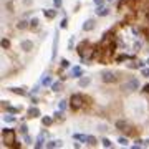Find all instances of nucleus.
Instances as JSON below:
<instances>
[{
  "instance_id": "nucleus-1",
  "label": "nucleus",
  "mask_w": 149,
  "mask_h": 149,
  "mask_svg": "<svg viewBox=\"0 0 149 149\" xmlns=\"http://www.w3.org/2000/svg\"><path fill=\"white\" fill-rule=\"evenodd\" d=\"M78 53V58L83 65H91L96 58V52H98V43H91L90 40H83L76 45V50Z\"/></svg>"
},
{
  "instance_id": "nucleus-2",
  "label": "nucleus",
  "mask_w": 149,
  "mask_h": 149,
  "mask_svg": "<svg viewBox=\"0 0 149 149\" xmlns=\"http://www.w3.org/2000/svg\"><path fill=\"white\" fill-rule=\"evenodd\" d=\"M91 104H93V98L83 95V93H73L70 96V109L74 113L83 111L86 106H91Z\"/></svg>"
},
{
  "instance_id": "nucleus-3",
  "label": "nucleus",
  "mask_w": 149,
  "mask_h": 149,
  "mask_svg": "<svg viewBox=\"0 0 149 149\" xmlns=\"http://www.w3.org/2000/svg\"><path fill=\"white\" fill-rule=\"evenodd\" d=\"M114 126H116L118 131H123V133L126 134V136H134V138H138L139 136V131L141 129H138L136 126H133V123L129 121L128 118H121V119H116V123H114Z\"/></svg>"
},
{
  "instance_id": "nucleus-4",
  "label": "nucleus",
  "mask_w": 149,
  "mask_h": 149,
  "mask_svg": "<svg viewBox=\"0 0 149 149\" xmlns=\"http://www.w3.org/2000/svg\"><path fill=\"white\" fill-rule=\"evenodd\" d=\"M100 78H101L103 83H106V85H114V83H119L121 80H124L126 76L124 73L121 71H116V70H103L101 73H100Z\"/></svg>"
},
{
  "instance_id": "nucleus-5",
  "label": "nucleus",
  "mask_w": 149,
  "mask_h": 149,
  "mask_svg": "<svg viewBox=\"0 0 149 149\" xmlns=\"http://www.w3.org/2000/svg\"><path fill=\"white\" fill-rule=\"evenodd\" d=\"M141 88V83H139V78H136V76H126L124 78V81L121 83V93H124V95H131V93H136V91Z\"/></svg>"
},
{
  "instance_id": "nucleus-6",
  "label": "nucleus",
  "mask_w": 149,
  "mask_h": 149,
  "mask_svg": "<svg viewBox=\"0 0 149 149\" xmlns=\"http://www.w3.org/2000/svg\"><path fill=\"white\" fill-rule=\"evenodd\" d=\"M15 141H17L15 129L8 128V126L2 128V143H3V146H5V148H13Z\"/></svg>"
},
{
  "instance_id": "nucleus-7",
  "label": "nucleus",
  "mask_w": 149,
  "mask_h": 149,
  "mask_svg": "<svg viewBox=\"0 0 149 149\" xmlns=\"http://www.w3.org/2000/svg\"><path fill=\"white\" fill-rule=\"evenodd\" d=\"M58 47H60V30H55L53 47H52V61H55L56 56H58Z\"/></svg>"
},
{
  "instance_id": "nucleus-8",
  "label": "nucleus",
  "mask_w": 149,
  "mask_h": 149,
  "mask_svg": "<svg viewBox=\"0 0 149 149\" xmlns=\"http://www.w3.org/2000/svg\"><path fill=\"white\" fill-rule=\"evenodd\" d=\"M104 2H106V0H104ZM104 2H103V3H98L96 8H95V13L98 17H101V18H104V17H108L109 13H111V8L104 5Z\"/></svg>"
},
{
  "instance_id": "nucleus-9",
  "label": "nucleus",
  "mask_w": 149,
  "mask_h": 149,
  "mask_svg": "<svg viewBox=\"0 0 149 149\" xmlns=\"http://www.w3.org/2000/svg\"><path fill=\"white\" fill-rule=\"evenodd\" d=\"M33 48H35L33 40L25 38V40H22V42H20V50L23 52V53H30V52H33Z\"/></svg>"
},
{
  "instance_id": "nucleus-10",
  "label": "nucleus",
  "mask_w": 149,
  "mask_h": 149,
  "mask_svg": "<svg viewBox=\"0 0 149 149\" xmlns=\"http://www.w3.org/2000/svg\"><path fill=\"white\" fill-rule=\"evenodd\" d=\"M70 78H74V80H80L81 76H83V74H85V70L81 68L80 65H76V66H71V68H70Z\"/></svg>"
},
{
  "instance_id": "nucleus-11",
  "label": "nucleus",
  "mask_w": 149,
  "mask_h": 149,
  "mask_svg": "<svg viewBox=\"0 0 149 149\" xmlns=\"http://www.w3.org/2000/svg\"><path fill=\"white\" fill-rule=\"evenodd\" d=\"M25 113H27V118H30V119H35V118H40V116H42V111H40V108H38L37 104L28 106Z\"/></svg>"
},
{
  "instance_id": "nucleus-12",
  "label": "nucleus",
  "mask_w": 149,
  "mask_h": 149,
  "mask_svg": "<svg viewBox=\"0 0 149 149\" xmlns=\"http://www.w3.org/2000/svg\"><path fill=\"white\" fill-rule=\"evenodd\" d=\"M96 23H98V22H96L95 18H86L85 23L81 25V30L86 32V33H90V32H93V30L96 28Z\"/></svg>"
},
{
  "instance_id": "nucleus-13",
  "label": "nucleus",
  "mask_w": 149,
  "mask_h": 149,
  "mask_svg": "<svg viewBox=\"0 0 149 149\" xmlns=\"http://www.w3.org/2000/svg\"><path fill=\"white\" fill-rule=\"evenodd\" d=\"M65 90V81L63 80H55L53 83H52V86H50V91L52 93H61V91Z\"/></svg>"
},
{
  "instance_id": "nucleus-14",
  "label": "nucleus",
  "mask_w": 149,
  "mask_h": 149,
  "mask_svg": "<svg viewBox=\"0 0 149 149\" xmlns=\"http://www.w3.org/2000/svg\"><path fill=\"white\" fill-rule=\"evenodd\" d=\"M7 91H10V93H13L17 96H23V98L30 95V91H27L25 88H20V86H10V88H7Z\"/></svg>"
},
{
  "instance_id": "nucleus-15",
  "label": "nucleus",
  "mask_w": 149,
  "mask_h": 149,
  "mask_svg": "<svg viewBox=\"0 0 149 149\" xmlns=\"http://www.w3.org/2000/svg\"><path fill=\"white\" fill-rule=\"evenodd\" d=\"M43 15H45V18H47V20H55V18H56V15H58V8H43Z\"/></svg>"
},
{
  "instance_id": "nucleus-16",
  "label": "nucleus",
  "mask_w": 149,
  "mask_h": 149,
  "mask_svg": "<svg viewBox=\"0 0 149 149\" xmlns=\"http://www.w3.org/2000/svg\"><path fill=\"white\" fill-rule=\"evenodd\" d=\"M53 81H55V80H53V76H52L50 73H45V74L42 76V78H40V83H42V88H50Z\"/></svg>"
},
{
  "instance_id": "nucleus-17",
  "label": "nucleus",
  "mask_w": 149,
  "mask_h": 149,
  "mask_svg": "<svg viewBox=\"0 0 149 149\" xmlns=\"http://www.w3.org/2000/svg\"><path fill=\"white\" fill-rule=\"evenodd\" d=\"M45 148L47 149H55V148H63V141L61 139H50V141H47V144H45Z\"/></svg>"
},
{
  "instance_id": "nucleus-18",
  "label": "nucleus",
  "mask_w": 149,
  "mask_h": 149,
  "mask_svg": "<svg viewBox=\"0 0 149 149\" xmlns=\"http://www.w3.org/2000/svg\"><path fill=\"white\" fill-rule=\"evenodd\" d=\"M53 123H55L53 114H52V116H48V114L42 116V126H43V128H52V126H53Z\"/></svg>"
},
{
  "instance_id": "nucleus-19",
  "label": "nucleus",
  "mask_w": 149,
  "mask_h": 149,
  "mask_svg": "<svg viewBox=\"0 0 149 149\" xmlns=\"http://www.w3.org/2000/svg\"><path fill=\"white\" fill-rule=\"evenodd\" d=\"M91 85V76H86V74H83L80 80H78V86H80L81 90H85V88H88V86Z\"/></svg>"
},
{
  "instance_id": "nucleus-20",
  "label": "nucleus",
  "mask_w": 149,
  "mask_h": 149,
  "mask_svg": "<svg viewBox=\"0 0 149 149\" xmlns=\"http://www.w3.org/2000/svg\"><path fill=\"white\" fill-rule=\"evenodd\" d=\"M3 121L7 123V124H17V116L13 114V113H7L5 111V114H3Z\"/></svg>"
},
{
  "instance_id": "nucleus-21",
  "label": "nucleus",
  "mask_w": 149,
  "mask_h": 149,
  "mask_svg": "<svg viewBox=\"0 0 149 149\" xmlns=\"http://www.w3.org/2000/svg\"><path fill=\"white\" fill-rule=\"evenodd\" d=\"M15 28L17 30H28L30 28V20H27V18L20 20L18 23H15Z\"/></svg>"
},
{
  "instance_id": "nucleus-22",
  "label": "nucleus",
  "mask_w": 149,
  "mask_h": 149,
  "mask_svg": "<svg viewBox=\"0 0 149 149\" xmlns=\"http://www.w3.org/2000/svg\"><path fill=\"white\" fill-rule=\"evenodd\" d=\"M141 48H143V42H141L139 38L133 40V43H131V50H133L134 53H139V52H141Z\"/></svg>"
},
{
  "instance_id": "nucleus-23",
  "label": "nucleus",
  "mask_w": 149,
  "mask_h": 149,
  "mask_svg": "<svg viewBox=\"0 0 149 149\" xmlns=\"http://www.w3.org/2000/svg\"><path fill=\"white\" fill-rule=\"evenodd\" d=\"M28 20H30V30H38V28H40V23H42V22H40L38 17H32V18H28Z\"/></svg>"
},
{
  "instance_id": "nucleus-24",
  "label": "nucleus",
  "mask_w": 149,
  "mask_h": 149,
  "mask_svg": "<svg viewBox=\"0 0 149 149\" xmlns=\"http://www.w3.org/2000/svg\"><path fill=\"white\" fill-rule=\"evenodd\" d=\"M88 136H90V134L74 133V134H73V139H74V141H80V143H83V144H86V141H88Z\"/></svg>"
},
{
  "instance_id": "nucleus-25",
  "label": "nucleus",
  "mask_w": 149,
  "mask_h": 149,
  "mask_svg": "<svg viewBox=\"0 0 149 149\" xmlns=\"http://www.w3.org/2000/svg\"><path fill=\"white\" fill-rule=\"evenodd\" d=\"M118 144H119L121 148H128L129 146V136H126V134L119 136V138H118Z\"/></svg>"
},
{
  "instance_id": "nucleus-26",
  "label": "nucleus",
  "mask_w": 149,
  "mask_h": 149,
  "mask_svg": "<svg viewBox=\"0 0 149 149\" xmlns=\"http://www.w3.org/2000/svg\"><path fill=\"white\" fill-rule=\"evenodd\" d=\"M53 118H55V123H63L65 121V111L58 109V111L53 113Z\"/></svg>"
},
{
  "instance_id": "nucleus-27",
  "label": "nucleus",
  "mask_w": 149,
  "mask_h": 149,
  "mask_svg": "<svg viewBox=\"0 0 149 149\" xmlns=\"http://www.w3.org/2000/svg\"><path fill=\"white\" fill-rule=\"evenodd\" d=\"M66 50H70V52H74V50H76V40H74V37H70V38H68Z\"/></svg>"
},
{
  "instance_id": "nucleus-28",
  "label": "nucleus",
  "mask_w": 149,
  "mask_h": 149,
  "mask_svg": "<svg viewBox=\"0 0 149 149\" xmlns=\"http://www.w3.org/2000/svg\"><path fill=\"white\" fill-rule=\"evenodd\" d=\"M2 48H3L5 52H8V50L12 48V42H10V38H8V37L2 38Z\"/></svg>"
},
{
  "instance_id": "nucleus-29",
  "label": "nucleus",
  "mask_w": 149,
  "mask_h": 149,
  "mask_svg": "<svg viewBox=\"0 0 149 149\" xmlns=\"http://www.w3.org/2000/svg\"><path fill=\"white\" fill-rule=\"evenodd\" d=\"M86 146H88V148H96V146H98V139H96L95 136H88Z\"/></svg>"
},
{
  "instance_id": "nucleus-30",
  "label": "nucleus",
  "mask_w": 149,
  "mask_h": 149,
  "mask_svg": "<svg viewBox=\"0 0 149 149\" xmlns=\"http://www.w3.org/2000/svg\"><path fill=\"white\" fill-rule=\"evenodd\" d=\"M96 129H98V133H108V131H111V129H109V124H106V123L98 124V126H96Z\"/></svg>"
},
{
  "instance_id": "nucleus-31",
  "label": "nucleus",
  "mask_w": 149,
  "mask_h": 149,
  "mask_svg": "<svg viewBox=\"0 0 149 149\" xmlns=\"http://www.w3.org/2000/svg\"><path fill=\"white\" fill-rule=\"evenodd\" d=\"M28 129H30V128H28V124L25 121H22L20 126H18V133H20V134H28Z\"/></svg>"
},
{
  "instance_id": "nucleus-32",
  "label": "nucleus",
  "mask_w": 149,
  "mask_h": 149,
  "mask_svg": "<svg viewBox=\"0 0 149 149\" xmlns=\"http://www.w3.org/2000/svg\"><path fill=\"white\" fill-rule=\"evenodd\" d=\"M68 108H70V101H66V100H60V101H58V109L66 111Z\"/></svg>"
},
{
  "instance_id": "nucleus-33",
  "label": "nucleus",
  "mask_w": 149,
  "mask_h": 149,
  "mask_svg": "<svg viewBox=\"0 0 149 149\" xmlns=\"http://www.w3.org/2000/svg\"><path fill=\"white\" fill-rule=\"evenodd\" d=\"M23 144H25V146H33L35 141H33V138L30 134H23Z\"/></svg>"
},
{
  "instance_id": "nucleus-34",
  "label": "nucleus",
  "mask_w": 149,
  "mask_h": 149,
  "mask_svg": "<svg viewBox=\"0 0 149 149\" xmlns=\"http://www.w3.org/2000/svg\"><path fill=\"white\" fill-rule=\"evenodd\" d=\"M141 95H143L146 100H149V83H146V85L141 88Z\"/></svg>"
},
{
  "instance_id": "nucleus-35",
  "label": "nucleus",
  "mask_w": 149,
  "mask_h": 149,
  "mask_svg": "<svg viewBox=\"0 0 149 149\" xmlns=\"http://www.w3.org/2000/svg\"><path fill=\"white\" fill-rule=\"evenodd\" d=\"M60 66H61V68H65V70H68V68H71V63H70V60L61 58V60H60Z\"/></svg>"
},
{
  "instance_id": "nucleus-36",
  "label": "nucleus",
  "mask_w": 149,
  "mask_h": 149,
  "mask_svg": "<svg viewBox=\"0 0 149 149\" xmlns=\"http://www.w3.org/2000/svg\"><path fill=\"white\" fill-rule=\"evenodd\" d=\"M101 146L103 148H113V141L109 138H103L101 139Z\"/></svg>"
},
{
  "instance_id": "nucleus-37",
  "label": "nucleus",
  "mask_w": 149,
  "mask_h": 149,
  "mask_svg": "<svg viewBox=\"0 0 149 149\" xmlns=\"http://www.w3.org/2000/svg\"><path fill=\"white\" fill-rule=\"evenodd\" d=\"M40 86H42V83H40V81H38L37 85L33 86L32 90H30V95H38V93H40ZM28 95V96H30Z\"/></svg>"
},
{
  "instance_id": "nucleus-38",
  "label": "nucleus",
  "mask_w": 149,
  "mask_h": 149,
  "mask_svg": "<svg viewBox=\"0 0 149 149\" xmlns=\"http://www.w3.org/2000/svg\"><path fill=\"white\" fill-rule=\"evenodd\" d=\"M68 25H70L68 17H63V20H61V23H60V28H61V30H65V28H68Z\"/></svg>"
},
{
  "instance_id": "nucleus-39",
  "label": "nucleus",
  "mask_w": 149,
  "mask_h": 149,
  "mask_svg": "<svg viewBox=\"0 0 149 149\" xmlns=\"http://www.w3.org/2000/svg\"><path fill=\"white\" fill-rule=\"evenodd\" d=\"M52 3H53V7L55 8H58V10L63 8V0H52Z\"/></svg>"
},
{
  "instance_id": "nucleus-40",
  "label": "nucleus",
  "mask_w": 149,
  "mask_h": 149,
  "mask_svg": "<svg viewBox=\"0 0 149 149\" xmlns=\"http://www.w3.org/2000/svg\"><path fill=\"white\" fill-rule=\"evenodd\" d=\"M141 76H144V78H149V66H144V68H141Z\"/></svg>"
},
{
  "instance_id": "nucleus-41",
  "label": "nucleus",
  "mask_w": 149,
  "mask_h": 149,
  "mask_svg": "<svg viewBox=\"0 0 149 149\" xmlns=\"http://www.w3.org/2000/svg\"><path fill=\"white\" fill-rule=\"evenodd\" d=\"M33 15V10H27V12H23V18H28V17H32Z\"/></svg>"
},
{
  "instance_id": "nucleus-42",
  "label": "nucleus",
  "mask_w": 149,
  "mask_h": 149,
  "mask_svg": "<svg viewBox=\"0 0 149 149\" xmlns=\"http://www.w3.org/2000/svg\"><path fill=\"white\" fill-rule=\"evenodd\" d=\"M80 7H81V3H80V2H76V3H74V10L73 12H78V10H80Z\"/></svg>"
},
{
  "instance_id": "nucleus-43",
  "label": "nucleus",
  "mask_w": 149,
  "mask_h": 149,
  "mask_svg": "<svg viewBox=\"0 0 149 149\" xmlns=\"http://www.w3.org/2000/svg\"><path fill=\"white\" fill-rule=\"evenodd\" d=\"M23 3H25V5H28V7H32L33 0H23Z\"/></svg>"
},
{
  "instance_id": "nucleus-44",
  "label": "nucleus",
  "mask_w": 149,
  "mask_h": 149,
  "mask_svg": "<svg viewBox=\"0 0 149 149\" xmlns=\"http://www.w3.org/2000/svg\"><path fill=\"white\" fill-rule=\"evenodd\" d=\"M81 144H83V143H81ZM81 144H80V141H76V143L73 144V148H76V149H80V148H81Z\"/></svg>"
},
{
  "instance_id": "nucleus-45",
  "label": "nucleus",
  "mask_w": 149,
  "mask_h": 149,
  "mask_svg": "<svg viewBox=\"0 0 149 149\" xmlns=\"http://www.w3.org/2000/svg\"><path fill=\"white\" fill-rule=\"evenodd\" d=\"M149 146V139H144V143H143V148H148Z\"/></svg>"
},
{
  "instance_id": "nucleus-46",
  "label": "nucleus",
  "mask_w": 149,
  "mask_h": 149,
  "mask_svg": "<svg viewBox=\"0 0 149 149\" xmlns=\"http://www.w3.org/2000/svg\"><path fill=\"white\" fill-rule=\"evenodd\" d=\"M103 2H104V0H93V3H95V5H98V3H103Z\"/></svg>"
},
{
  "instance_id": "nucleus-47",
  "label": "nucleus",
  "mask_w": 149,
  "mask_h": 149,
  "mask_svg": "<svg viewBox=\"0 0 149 149\" xmlns=\"http://www.w3.org/2000/svg\"><path fill=\"white\" fill-rule=\"evenodd\" d=\"M146 65H148V66H149V56H148V58H146Z\"/></svg>"
},
{
  "instance_id": "nucleus-48",
  "label": "nucleus",
  "mask_w": 149,
  "mask_h": 149,
  "mask_svg": "<svg viewBox=\"0 0 149 149\" xmlns=\"http://www.w3.org/2000/svg\"><path fill=\"white\" fill-rule=\"evenodd\" d=\"M111 2H113V0H106V3H111Z\"/></svg>"
},
{
  "instance_id": "nucleus-49",
  "label": "nucleus",
  "mask_w": 149,
  "mask_h": 149,
  "mask_svg": "<svg viewBox=\"0 0 149 149\" xmlns=\"http://www.w3.org/2000/svg\"><path fill=\"white\" fill-rule=\"evenodd\" d=\"M148 109H149V100H148Z\"/></svg>"
},
{
  "instance_id": "nucleus-50",
  "label": "nucleus",
  "mask_w": 149,
  "mask_h": 149,
  "mask_svg": "<svg viewBox=\"0 0 149 149\" xmlns=\"http://www.w3.org/2000/svg\"><path fill=\"white\" fill-rule=\"evenodd\" d=\"M148 55H149V48H148Z\"/></svg>"
}]
</instances>
